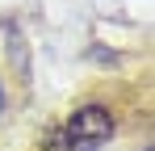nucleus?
Wrapping results in <instances>:
<instances>
[{
	"label": "nucleus",
	"instance_id": "nucleus-1",
	"mask_svg": "<svg viewBox=\"0 0 155 151\" xmlns=\"http://www.w3.org/2000/svg\"><path fill=\"white\" fill-rule=\"evenodd\" d=\"M109 134H113V118L101 105H84L71 113L63 143H67V151H101V143H109Z\"/></svg>",
	"mask_w": 155,
	"mask_h": 151
},
{
	"label": "nucleus",
	"instance_id": "nucleus-2",
	"mask_svg": "<svg viewBox=\"0 0 155 151\" xmlns=\"http://www.w3.org/2000/svg\"><path fill=\"white\" fill-rule=\"evenodd\" d=\"M0 109H4V92H0Z\"/></svg>",
	"mask_w": 155,
	"mask_h": 151
}]
</instances>
